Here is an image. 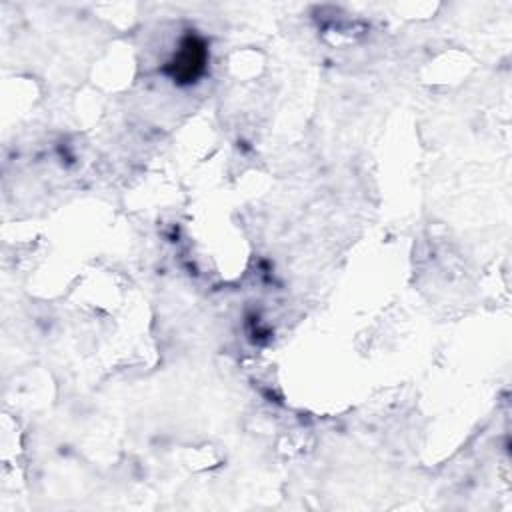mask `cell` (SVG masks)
I'll return each mask as SVG.
<instances>
[{"mask_svg":"<svg viewBox=\"0 0 512 512\" xmlns=\"http://www.w3.org/2000/svg\"><path fill=\"white\" fill-rule=\"evenodd\" d=\"M210 60L208 42L202 34L196 30H188L180 42L170 60L164 64V74L182 86L198 82V78L206 72Z\"/></svg>","mask_w":512,"mask_h":512,"instance_id":"obj_1","label":"cell"}]
</instances>
